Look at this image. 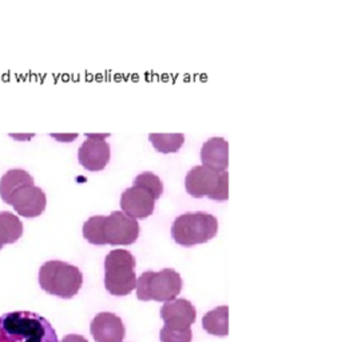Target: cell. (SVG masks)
Listing matches in <instances>:
<instances>
[{
    "label": "cell",
    "instance_id": "obj_7",
    "mask_svg": "<svg viewBox=\"0 0 353 342\" xmlns=\"http://www.w3.org/2000/svg\"><path fill=\"white\" fill-rule=\"evenodd\" d=\"M185 188L194 198L208 197L213 201H226L229 198V172L208 166H194L188 172Z\"/></svg>",
    "mask_w": 353,
    "mask_h": 342
},
{
    "label": "cell",
    "instance_id": "obj_9",
    "mask_svg": "<svg viewBox=\"0 0 353 342\" xmlns=\"http://www.w3.org/2000/svg\"><path fill=\"white\" fill-rule=\"evenodd\" d=\"M7 203L24 218H35L43 213L47 206V197L41 188L30 183L12 192Z\"/></svg>",
    "mask_w": 353,
    "mask_h": 342
},
{
    "label": "cell",
    "instance_id": "obj_14",
    "mask_svg": "<svg viewBox=\"0 0 353 342\" xmlns=\"http://www.w3.org/2000/svg\"><path fill=\"white\" fill-rule=\"evenodd\" d=\"M202 328L209 334L226 337L229 334V308L219 306L206 313L202 319Z\"/></svg>",
    "mask_w": 353,
    "mask_h": 342
},
{
    "label": "cell",
    "instance_id": "obj_8",
    "mask_svg": "<svg viewBox=\"0 0 353 342\" xmlns=\"http://www.w3.org/2000/svg\"><path fill=\"white\" fill-rule=\"evenodd\" d=\"M110 134H86V141L78 150L79 163L88 171L103 170L110 161V145L106 138Z\"/></svg>",
    "mask_w": 353,
    "mask_h": 342
},
{
    "label": "cell",
    "instance_id": "obj_12",
    "mask_svg": "<svg viewBox=\"0 0 353 342\" xmlns=\"http://www.w3.org/2000/svg\"><path fill=\"white\" fill-rule=\"evenodd\" d=\"M90 332L95 342H123L126 333L123 321L109 312L99 313L94 317Z\"/></svg>",
    "mask_w": 353,
    "mask_h": 342
},
{
    "label": "cell",
    "instance_id": "obj_18",
    "mask_svg": "<svg viewBox=\"0 0 353 342\" xmlns=\"http://www.w3.org/2000/svg\"><path fill=\"white\" fill-rule=\"evenodd\" d=\"M132 186L143 188L154 195L155 199H158L163 192V183L159 179L158 175H155L152 171H143L139 175L135 177Z\"/></svg>",
    "mask_w": 353,
    "mask_h": 342
},
{
    "label": "cell",
    "instance_id": "obj_20",
    "mask_svg": "<svg viewBox=\"0 0 353 342\" xmlns=\"http://www.w3.org/2000/svg\"><path fill=\"white\" fill-rule=\"evenodd\" d=\"M61 342H88L83 336L79 334H68Z\"/></svg>",
    "mask_w": 353,
    "mask_h": 342
},
{
    "label": "cell",
    "instance_id": "obj_16",
    "mask_svg": "<svg viewBox=\"0 0 353 342\" xmlns=\"http://www.w3.org/2000/svg\"><path fill=\"white\" fill-rule=\"evenodd\" d=\"M23 235V223L18 215L10 212L0 213V249L15 243Z\"/></svg>",
    "mask_w": 353,
    "mask_h": 342
},
{
    "label": "cell",
    "instance_id": "obj_3",
    "mask_svg": "<svg viewBox=\"0 0 353 342\" xmlns=\"http://www.w3.org/2000/svg\"><path fill=\"white\" fill-rule=\"evenodd\" d=\"M83 283L81 270L62 261H48L39 270V285L46 293L63 299L78 294Z\"/></svg>",
    "mask_w": 353,
    "mask_h": 342
},
{
    "label": "cell",
    "instance_id": "obj_19",
    "mask_svg": "<svg viewBox=\"0 0 353 342\" xmlns=\"http://www.w3.org/2000/svg\"><path fill=\"white\" fill-rule=\"evenodd\" d=\"M161 342H192L193 340V332L192 329H170L168 326H163L159 333Z\"/></svg>",
    "mask_w": 353,
    "mask_h": 342
},
{
    "label": "cell",
    "instance_id": "obj_2",
    "mask_svg": "<svg viewBox=\"0 0 353 342\" xmlns=\"http://www.w3.org/2000/svg\"><path fill=\"white\" fill-rule=\"evenodd\" d=\"M0 342H59L55 329L42 316L12 312L0 316Z\"/></svg>",
    "mask_w": 353,
    "mask_h": 342
},
{
    "label": "cell",
    "instance_id": "obj_15",
    "mask_svg": "<svg viewBox=\"0 0 353 342\" xmlns=\"http://www.w3.org/2000/svg\"><path fill=\"white\" fill-rule=\"evenodd\" d=\"M30 183H34V178L30 172L22 169L8 170L0 178V198L7 203L12 192Z\"/></svg>",
    "mask_w": 353,
    "mask_h": 342
},
{
    "label": "cell",
    "instance_id": "obj_11",
    "mask_svg": "<svg viewBox=\"0 0 353 342\" xmlns=\"http://www.w3.org/2000/svg\"><path fill=\"white\" fill-rule=\"evenodd\" d=\"M161 319L165 321V326L183 330L189 329L196 322L197 312L190 301L176 299L165 302V305L161 308Z\"/></svg>",
    "mask_w": 353,
    "mask_h": 342
},
{
    "label": "cell",
    "instance_id": "obj_10",
    "mask_svg": "<svg viewBox=\"0 0 353 342\" xmlns=\"http://www.w3.org/2000/svg\"><path fill=\"white\" fill-rule=\"evenodd\" d=\"M154 195L149 190L132 186L122 192L121 209L134 219H145L154 213Z\"/></svg>",
    "mask_w": 353,
    "mask_h": 342
},
{
    "label": "cell",
    "instance_id": "obj_5",
    "mask_svg": "<svg viewBox=\"0 0 353 342\" xmlns=\"http://www.w3.org/2000/svg\"><path fill=\"white\" fill-rule=\"evenodd\" d=\"M105 286L108 292L123 297L129 296L137 286L135 258L130 252L115 249L105 259Z\"/></svg>",
    "mask_w": 353,
    "mask_h": 342
},
{
    "label": "cell",
    "instance_id": "obj_6",
    "mask_svg": "<svg viewBox=\"0 0 353 342\" xmlns=\"http://www.w3.org/2000/svg\"><path fill=\"white\" fill-rule=\"evenodd\" d=\"M137 297L141 301L169 302L178 297L182 290V278L173 269L158 273L146 272L137 278Z\"/></svg>",
    "mask_w": 353,
    "mask_h": 342
},
{
    "label": "cell",
    "instance_id": "obj_1",
    "mask_svg": "<svg viewBox=\"0 0 353 342\" xmlns=\"http://www.w3.org/2000/svg\"><path fill=\"white\" fill-rule=\"evenodd\" d=\"M83 237L97 246H128L139 237V223L123 212L110 215H94L83 225Z\"/></svg>",
    "mask_w": 353,
    "mask_h": 342
},
{
    "label": "cell",
    "instance_id": "obj_17",
    "mask_svg": "<svg viewBox=\"0 0 353 342\" xmlns=\"http://www.w3.org/2000/svg\"><path fill=\"white\" fill-rule=\"evenodd\" d=\"M149 141L153 143L154 149L163 154L176 152L185 142V135L181 132L173 134H157L153 132L149 135Z\"/></svg>",
    "mask_w": 353,
    "mask_h": 342
},
{
    "label": "cell",
    "instance_id": "obj_13",
    "mask_svg": "<svg viewBox=\"0 0 353 342\" xmlns=\"http://www.w3.org/2000/svg\"><path fill=\"white\" fill-rule=\"evenodd\" d=\"M201 161L203 166L214 170H228L229 166V143L223 138H210L201 149Z\"/></svg>",
    "mask_w": 353,
    "mask_h": 342
},
{
    "label": "cell",
    "instance_id": "obj_4",
    "mask_svg": "<svg viewBox=\"0 0 353 342\" xmlns=\"http://www.w3.org/2000/svg\"><path fill=\"white\" fill-rule=\"evenodd\" d=\"M219 232V221L214 215L203 212L185 213L176 218L172 235L178 245L190 248L206 243Z\"/></svg>",
    "mask_w": 353,
    "mask_h": 342
}]
</instances>
